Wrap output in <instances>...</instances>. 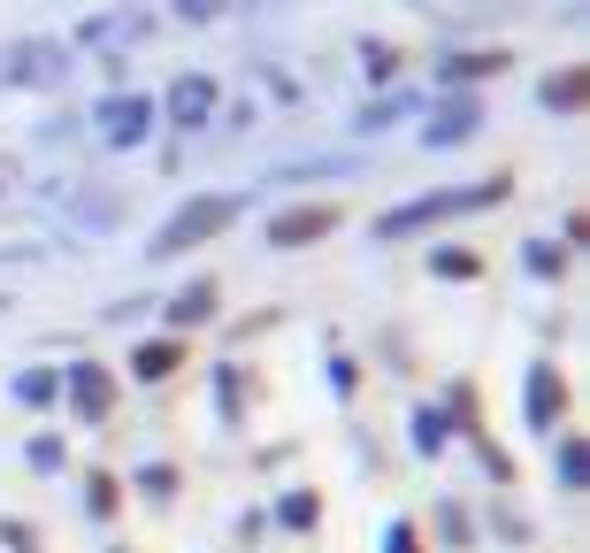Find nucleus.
I'll return each mask as SVG.
<instances>
[{
	"label": "nucleus",
	"instance_id": "f257e3e1",
	"mask_svg": "<svg viewBox=\"0 0 590 553\" xmlns=\"http://www.w3.org/2000/svg\"><path fill=\"white\" fill-rule=\"evenodd\" d=\"M223 215H230V200H215V208H192V215H184V223H176L161 246H184V238H200V231H223Z\"/></svg>",
	"mask_w": 590,
	"mask_h": 553
}]
</instances>
